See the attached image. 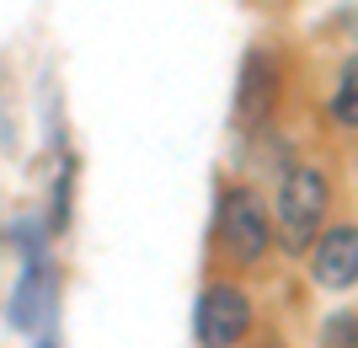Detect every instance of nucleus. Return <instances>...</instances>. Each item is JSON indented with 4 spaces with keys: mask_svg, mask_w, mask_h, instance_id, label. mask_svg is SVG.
Returning a JSON list of instances; mask_svg holds the SVG:
<instances>
[{
    "mask_svg": "<svg viewBox=\"0 0 358 348\" xmlns=\"http://www.w3.org/2000/svg\"><path fill=\"white\" fill-rule=\"evenodd\" d=\"M327 177L315 167H294L278 188V236L284 246H310L315 230H321V214H327Z\"/></svg>",
    "mask_w": 358,
    "mask_h": 348,
    "instance_id": "1",
    "label": "nucleus"
},
{
    "mask_svg": "<svg viewBox=\"0 0 358 348\" xmlns=\"http://www.w3.org/2000/svg\"><path fill=\"white\" fill-rule=\"evenodd\" d=\"M220 242L236 263H262L268 258V242H273V220L262 209V198L252 188H236L224 193L220 204Z\"/></svg>",
    "mask_w": 358,
    "mask_h": 348,
    "instance_id": "2",
    "label": "nucleus"
},
{
    "mask_svg": "<svg viewBox=\"0 0 358 348\" xmlns=\"http://www.w3.org/2000/svg\"><path fill=\"white\" fill-rule=\"evenodd\" d=\"M252 327V300L236 284H209L198 300V343L203 348H236Z\"/></svg>",
    "mask_w": 358,
    "mask_h": 348,
    "instance_id": "3",
    "label": "nucleus"
},
{
    "mask_svg": "<svg viewBox=\"0 0 358 348\" xmlns=\"http://www.w3.org/2000/svg\"><path fill=\"white\" fill-rule=\"evenodd\" d=\"M278 107V64L268 54H246L241 64V86H236V113L241 123H268Z\"/></svg>",
    "mask_w": 358,
    "mask_h": 348,
    "instance_id": "4",
    "label": "nucleus"
},
{
    "mask_svg": "<svg viewBox=\"0 0 358 348\" xmlns=\"http://www.w3.org/2000/svg\"><path fill=\"white\" fill-rule=\"evenodd\" d=\"M310 279L321 289H348L358 284V230L337 225L321 236V246H315V258H310Z\"/></svg>",
    "mask_w": 358,
    "mask_h": 348,
    "instance_id": "5",
    "label": "nucleus"
},
{
    "mask_svg": "<svg viewBox=\"0 0 358 348\" xmlns=\"http://www.w3.org/2000/svg\"><path fill=\"white\" fill-rule=\"evenodd\" d=\"M48 311H54V273L43 263H32L16 284V300H11V321L16 327H43Z\"/></svg>",
    "mask_w": 358,
    "mask_h": 348,
    "instance_id": "6",
    "label": "nucleus"
},
{
    "mask_svg": "<svg viewBox=\"0 0 358 348\" xmlns=\"http://www.w3.org/2000/svg\"><path fill=\"white\" fill-rule=\"evenodd\" d=\"M331 113H337V123L358 129V60H348V64H343V81H337V97H331Z\"/></svg>",
    "mask_w": 358,
    "mask_h": 348,
    "instance_id": "7",
    "label": "nucleus"
},
{
    "mask_svg": "<svg viewBox=\"0 0 358 348\" xmlns=\"http://www.w3.org/2000/svg\"><path fill=\"white\" fill-rule=\"evenodd\" d=\"M321 343L327 348H358V321L353 316H331L327 333H321Z\"/></svg>",
    "mask_w": 358,
    "mask_h": 348,
    "instance_id": "8",
    "label": "nucleus"
}]
</instances>
